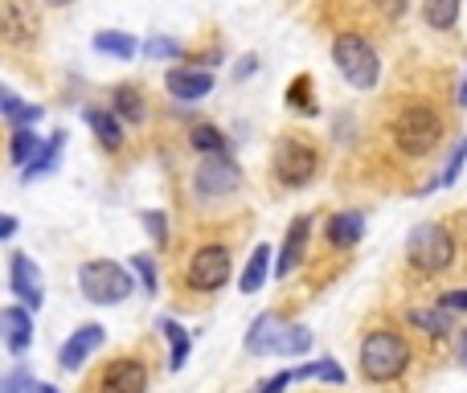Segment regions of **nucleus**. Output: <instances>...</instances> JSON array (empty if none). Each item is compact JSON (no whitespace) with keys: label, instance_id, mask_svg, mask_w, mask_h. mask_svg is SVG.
Returning a JSON list of instances; mask_svg holds the SVG:
<instances>
[{"label":"nucleus","instance_id":"13","mask_svg":"<svg viewBox=\"0 0 467 393\" xmlns=\"http://www.w3.org/2000/svg\"><path fill=\"white\" fill-rule=\"evenodd\" d=\"M0 336H5V348L13 357H21L33 344V316L29 307H5L0 311Z\"/></svg>","mask_w":467,"mask_h":393},{"label":"nucleus","instance_id":"23","mask_svg":"<svg viewBox=\"0 0 467 393\" xmlns=\"http://www.w3.org/2000/svg\"><path fill=\"white\" fill-rule=\"evenodd\" d=\"M62 144H66L62 131H57V136H49L46 144H41V152L33 156V164L21 172V180H41V176H49V172L57 168V156H62Z\"/></svg>","mask_w":467,"mask_h":393},{"label":"nucleus","instance_id":"14","mask_svg":"<svg viewBox=\"0 0 467 393\" xmlns=\"http://www.w3.org/2000/svg\"><path fill=\"white\" fill-rule=\"evenodd\" d=\"M308 229H311V217L303 213V217H295L291 226H287V237H283V250H279V262H275V275L287 278L295 267L303 262V246H308Z\"/></svg>","mask_w":467,"mask_h":393},{"label":"nucleus","instance_id":"41","mask_svg":"<svg viewBox=\"0 0 467 393\" xmlns=\"http://www.w3.org/2000/svg\"><path fill=\"white\" fill-rule=\"evenodd\" d=\"M459 106H467V78H463V86H459Z\"/></svg>","mask_w":467,"mask_h":393},{"label":"nucleus","instance_id":"11","mask_svg":"<svg viewBox=\"0 0 467 393\" xmlns=\"http://www.w3.org/2000/svg\"><path fill=\"white\" fill-rule=\"evenodd\" d=\"M107 340V332H103V324H78L70 336H66V344H62V352H57V365L66 368V373H74V368L82 365V360L90 357V352L98 348V344Z\"/></svg>","mask_w":467,"mask_h":393},{"label":"nucleus","instance_id":"24","mask_svg":"<svg viewBox=\"0 0 467 393\" xmlns=\"http://www.w3.org/2000/svg\"><path fill=\"white\" fill-rule=\"evenodd\" d=\"M41 152V139H37V131L33 127H13V139H8V160L16 164V168H29L33 164V156Z\"/></svg>","mask_w":467,"mask_h":393},{"label":"nucleus","instance_id":"38","mask_svg":"<svg viewBox=\"0 0 467 393\" xmlns=\"http://www.w3.org/2000/svg\"><path fill=\"white\" fill-rule=\"evenodd\" d=\"M13 234H16V217L5 213V217H0V237H13Z\"/></svg>","mask_w":467,"mask_h":393},{"label":"nucleus","instance_id":"28","mask_svg":"<svg viewBox=\"0 0 467 393\" xmlns=\"http://www.w3.org/2000/svg\"><path fill=\"white\" fill-rule=\"evenodd\" d=\"M291 377L295 381H308V377H320V381H332V385H344V368L336 365V360H311V365H299V368H291Z\"/></svg>","mask_w":467,"mask_h":393},{"label":"nucleus","instance_id":"22","mask_svg":"<svg viewBox=\"0 0 467 393\" xmlns=\"http://www.w3.org/2000/svg\"><path fill=\"white\" fill-rule=\"evenodd\" d=\"M90 45H95L98 54L123 57V62H131V57L139 54V41L131 37V33H119V29H103V33H95V41H90Z\"/></svg>","mask_w":467,"mask_h":393},{"label":"nucleus","instance_id":"12","mask_svg":"<svg viewBox=\"0 0 467 393\" xmlns=\"http://www.w3.org/2000/svg\"><path fill=\"white\" fill-rule=\"evenodd\" d=\"M164 86H168V95L177 98V103H197V98H205L213 90V74L209 70H168L164 74Z\"/></svg>","mask_w":467,"mask_h":393},{"label":"nucleus","instance_id":"20","mask_svg":"<svg viewBox=\"0 0 467 393\" xmlns=\"http://www.w3.org/2000/svg\"><path fill=\"white\" fill-rule=\"evenodd\" d=\"M160 336L168 340V368L172 373H180L188 360V348H193V340H188V332L177 324V319H160Z\"/></svg>","mask_w":467,"mask_h":393},{"label":"nucleus","instance_id":"18","mask_svg":"<svg viewBox=\"0 0 467 393\" xmlns=\"http://www.w3.org/2000/svg\"><path fill=\"white\" fill-rule=\"evenodd\" d=\"M0 111H5L8 127H33V123H41V115H46V106L37 103H21V98L13 95V90H0Z\"/></svg>","mask_w":467,"mask_h":393},{"label":"nucleus","instance_id":"6","mask_svg":"<svg viewBox=\"0 0 467 393\" xmlns=\"http://www.w3.org/2000/svg\"><path fill=\"white\" fill-rule=\"evenodd\" d=\"M270 172H275V180L283 188H303L316 180L320 152L303 136H283L275 144V156H270Z\"/></svg>","mask_w":467,"mask_h":393},{"label":"nucleus","instance_id":"4","mask_svg":"<svg viewBox=\"0 0 467 393\" xmlns=\"http://www.w3.org/2000/svg\"><path fill=\"white\" fill-rule=\"evenodd\" d=\"M406 262L426 278L451 270V262H455V234H451L447 226H439V221L418 226L406 242Z\"/></svg>","mask_w":467,"mask_h":393},{"label":"nucleus","instance_id":"10","mask_svg":"<svg viewBox=\"0 0 467 393\" xmlns=\"http://www.w3.org/2000/svg\"><path fill=\"white\" fill-rule=\"evenodd\" d=\"M98 393H147V368L139 357H115L98 377Z\"/></svg>","mask_w":467,"mask_h":393},{"label":"nucleus","instance_id":"3","mask_svg":"<svg viewBox=\"0 0 467 393\" xmlns=\"http://www.w3.org/2000/svg\"><path fill=\"white\" fill-rule=\"evenodd\" d=\"M332 62H336V70L344 74V82L357 90H373L377 78H381V57H377L373 41L352 29L332 37Z\"/></svg>","mask_w":467,"mask_h":393},{"label":"nucleus","instance_id":"32","mask_svg":"<svg viewBox=\"0 0 467 393\" xmlns=\"http://www.w3.org/2000/svg\"><path fill=\"white\" fill-rule=\"evenodd\" d=\"M131 270L139 275V287L152 295V291H156V262L147 258V254H136V258H131Z\"/></svg>","mask_w":467,"mask_h":393},{"label":"nucleus","instance_id":"36","mask_svg":"<svg viewBox=\"0 0 467 393\" xmlns=\"http://www.w3.org/2000/svg\"><path fill=\"white\" fill-rule=\"evenodd\" d=\"M442 307L447 311H467V291H447L442 295Z\"/></svg>","mask_w":467,"mask_h":393},{"label":"nucleus","instance_id":"21","mask_svg":"<svg viewBox=\"0 0 467 393\" xmlns=\"http://www.w3.org/2000/svg\"><path fill=\"white\" fill-rule=\"evenodd\" d=\"M406 319L426 336H447L451 328H455V319H451L447 307H410Z\"/></svg>","mask_w":467,"mask_h":393},{"label":"nucleus","instance_id":"15","mask_svg":"<svg viewBox=\"0 0 467 393\" xmlns=\"http://www.w3.org/2000/svg\"><path fill=\"white\" fill-rule=\"evenodd\" d=\"M360 234H365V217H360L357 209L332 213V217H328V226H324V237H328V246H332V250H349V246H357Z\"/></svg>","mask_w":467,"mask_h":393},{"label":"nucleus","instance_id":"7","mask_svg":"<svg viewBox=\"0 0 467 393\" xmlns=\"http://www.w3.org/2000/svg\"><path fill=\"white\" fill-rule=\"evenodd\" d=\"M229 275H234V254H229V246H221V242L197 246V250L188 254V262H185L188 291L213 295V291H221V287L229 283Z\"/></svg>","mask_w":467,"mask_h":393},{"label":"nucleus","instance_id":"17","mask_svg":"<svg viewBox=\"0 0 467 393\" xmlns=\"http://www.w3.org/2000/svg\"><path fill=\"white\" fill-rule=\"evenodd\" d=\"M86 123H90L95 139L107 147V152H119L123 147V123L115 119L111 111H103V106H86Z\"/></svg>","mask_w":467,"mask_h":393},{"label":"nucleus","instance_id":"30","mask_svg":"<svg viewBox=\"0 0 467 393\" xmlns=\"http://www.w3.org/2000/svg\"><path fill=\"white\" fill-rule=\"evenodd\" d=\"M144 54L152 57V62H177V57L185 54V45H180L177 37H152L144 45Z\"/></svg>","mask_w":467,"mask_h":393},{"label":"nucleus","instance_id":"26","mask_svg":"<svg viewBox=\"0 0 467 393\" xmlns=\"http://www.w3.org/2000/svg\"><path fill=\"white\" fill-rule=\"evenodd\" d=\"M115 115H119V123H144V95L136 86H119L115 90Z\"/></svg>","mask_w":467,"mask_h":393},{"label":"nucleus","instance_id":"25","mask_svg":"<svg viewBox=\"0 0 467 393\" xmlns=\"http://www.w3.org/2000/svg\"><path fill=\"white\" fill-rule=\"evenodd\" d=\"M188 144H193V152L209 156V160H218V156H226V136H221L218 127H209V123H201V127L188 131Z\"/></svg>","mask_w":467,"mask_h":393},{"label":"nucleus","instance_id":"1","mask_svg":"<svg viewBox=\"0 0 467 393\" xmlns=\"http://www.w3.org/2000/svg\"><path fill=\"white\" fill-rule=\"evenodd\" d=\"M410 360H414V352H410V340L398 328H373V332L360 340V373L373 385L398 381L410 368Z\"/></svg>","mask_w":467,"mask_h":393},{"label":"nucleus","instance_id":"34","mask_svg":"<svg viewBox=\"0 0 467 393\" xmlns=\"http://www.w3.org/2000/svg\"><path fill=\"white\" fill-rule=\"evenodd\" d=\"M25 389H33V381H29V373H25V368L16 365L13 373L5 377V389H0V393H25Z\"/></svg>","mask_w":467,"mask_h":393},{"label":"nucleus","instance_id":"27","mask_svg":"<svg viewBox=\"0 0 467 393\" xmlns=\"http://www.w3.org/2000/svg\"><path fill=\"white\" fill-rule=\"evenodd\" d=\"M422 21L431 25V29H451V25L459 21V0H426Z\"/></svg>","mask_w":467,"mask_h":393},{"label":"nucleus","instance_id":"37","mask_svg":"<svg viewBox=\"0 0 467 393\" xmlns=\"http://www.w3.org/2000/svg\"><path fill=\"white\" fill-rule=\"evenodd\" d=\"M254 66H259V57H254V54H246L242 62H238V78H250V74H254Z\"/></svg>","mask_w":467,"mask_h":393},{"label":"nucleus","instance_id":"5","mask_svg":"<svg viewBox=\"0 0 467 393\" xmlns=\"http://www.w3.org/2000/svg\"><path fill=\"white\" fill-rule=\"evenodd\" d=\"M78 291L86 295L90 303L111 307V303H123L127 295H136V275L111 258H90L78 267Z\"/></svg>","mask_w":467,"mask_h":393},{"label":"nucleus","instance_id":"39","mask_svg":"<svg viewBox=\"0 0 467 393\" xmlns=\"http://www.w3.org/2000/svg\"><path fill=\"white\" fill-rule=\"evenodd\" d=\"M455 344H459V360H463V368H467V328H459Z\"/></svg>","mask_w":467,"mask_h":393},{"label":"nucleus","instance_id":"31","mask_svg":"<svg viewBox=\"0 0 467 393\" xmlns=\"http://www.w3.org/2000/svg\"><path fill=\"white\" fill-rule=\"evenodd\" d=\"M139 221L147 226V234H152V242H156V246L168 242V217H164L160 209H144V213H139Z\"/></svg>","mask_w":467,"mask_h":393},{"label":"nucleus","instance_id":"2","mask_svg":"<svg viewBox=\"0 0 467 393\" xmlns=\"http://www.w3.org/2000/svg\"><path fill=\"white\" fill-rule=\"evenodd\" d=\"M390 136H393V147L410 160H422L439 147L442 139V115L434 111L431 103H406L390 123Z\"/></svg>","mask_w":467,"mask_h":393},{"label":"nucleus","instance_id":"8","mask_svg":"<svg viewBox=\"0 0 467 393\" xmlns=\"http://www.w3.org/2000/svg\"><path fill=\"white\" fill-rule=\"evenodd\" d=\"M238 185H242V172H238V164L229 160V156H218V160L197 164V172H193V193L201 196V201L229 196Z\"/></svg>","mask_w":467,"mask_h":393},{"label":"nucleus","instance_id":"40","mask_svg":"<svg viewBox=\"0 0 467 393\" xmlns=\"http://www.w3.org/2000/svg\"><path fill=\"white\" fill-rule=\"evenodd\" d=\"M29 393H57V389H54V385H37V381H33V389H29Z\"/></svg>","mask_w":467,"mask_h":393},{"label":"nucleus","instance_id":"33","mask_svg":"<svg viewBox=\"0 0 467 393\" xmlns=\"http://www.w3.org/2000/svg\"><path fill=\"white\" fill-rule=\"evenodd\" d=\"M463 160H467V136L459 139V147H455V152H451L447 168H442V185H455V180H459V172H463Z\"/></svg>","mask_w":467,"mask_h":393},{"label":"nucleus","instance_id":"9","mask_svg":"<svg viewBox=\"0 0 467 393\" xmlns=\"http://www.w3.org/2000/svg\"><path fill=\"white\" fill-rule=\"evenodd\" d=\"M8 287H13V295L21 299V307H41V299H46V283H41V270L37 262L29 258V254H8Z\"/></svg>","mask_w":467,"mask_h":393},{"label":"nucleus","instance_id":"35","mask_svg":"<svg viewBox=\"0 0 467 393\" xmlns=\"http://www.w3.org/2000/svg\"><path fill=\"white\" fill-rule=\"evenodd\" d=\"M287 385H295V377H291V368H287V373H275L270 377L267 385H259V393H283Z\"/></svg>","mask_w":467,"mask_h":393},{"label":"nucleus","instance_id":"16","mask_svg":"<svg viewBox=\"0 0 467 393\" xmlns=\"http://www.w3.org/2000/svg\"><path fill=\"white\" fill-rule=\"evenodd\" d=\"M279 340H283L279 316L275 311H262L250 324V332H246V352H250V357H270V352H279Z\"/></svg>","mask_w":467,"mask_h":393},{"label":"nucleus","instance_id":"29","mask_svg":"<svg viewBox=\"0 0 467 393\" xmlns=\"http://www.w3.org/2000/svg\"><path fill=\"white\" fill-rule=\"evenodd\" d=\"M308 348H311V332H308V328H283L279 357H303Z\"/></svg>","mask_w":467,"mask_h":393},{"label":"nucleus","instance_id":"19","mask_svg":"<svg viewBox=\"0 0 467 393\" xmlns=\"http://www.w3.org/2000/svg\"><path fill=\"white\" fill-rule=\"evenodd\" d=\"M270 270H275V267H270V246L262 242V246H254V254H250V262H246V270H242V278H238V287H242L246 295H259Z\"/></svg>","mask_w":467,"mask_h":393}]
</instances>
